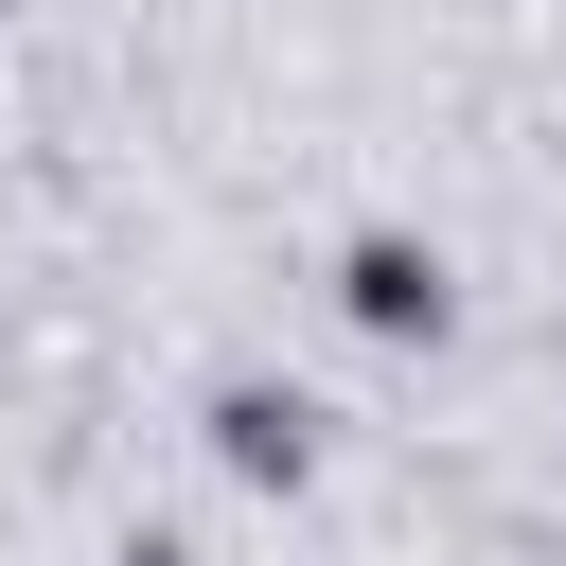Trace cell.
Listing matches in <instances>:
<instances>
[{
	"mask_svg": "<svg viewBox=\"0 0 566 566\" xmlns=\"http://www.w3.org/2000/svg\"><path fill=\"white\" fill-rule=\"evenodd\" d=\"M336 318H354V336H442V318H460V283H442V248L354 230V248H336Z\"/></svg>",
	"mask_w": 566,
	"mask_h": 566,
	"instance_id": "obj_1",
	"label": "cell"
},
{
	"mask_svg": "<svg viewBox=\"0 0 566 566\" xmlns=\"http://www.w3.org/2000/svg\"><path fill=\"white\" fill-rule=\"evenodd\" d=\"M212 460H230V478H301V460H318V407H301V389H212Z\"/></svg>",
	"mask_w": 566,
	"mask_h": 566,
	"instance_id": "obj_2",
	"label": "cell"
}]
</instances>
